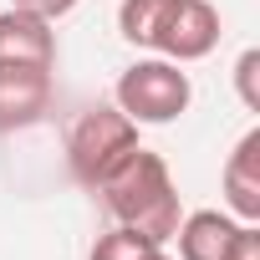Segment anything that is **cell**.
<instances>
[{
	"label": "cell",
	"mask_w": 260,
	"mask_h": 260,
	"mask_svg": "<svg viewBox=\"0 0 260 260\" xmlns=\"http://www.w3.org/2000/svg\"><path fill=\"white\" fill-rule=\"evenodd\" d=\"M133 148H138V122L117 102H97L77 112V122L67 127V169L82 189H97V179Z\"/></svg>",
	"instance_id": "obj_2"
},
{
	"label": "cell",
	"mask_w": 260,
	"mask_h": 260,
	"mask_svg": "<svg viewBox=\"0 0 260 260\" xmlns=\"http://www.w3.org/2000/svg\"><path fill=\"white\" fill-rule=\"evenodd\" d=\"M240 224L245 219H235L224 209H194V214H184L179 230H174L179 260H224L230 245H235V235H240Z\"/></svg>",
	"instance_id": "obj_8"
},
{
	"label": "cell",
	"mask_w": 260,
	"mask_h": 260,
	"mask_svg": "<svg viewBox=\"0 0 260 260\" xmlns=\"http://www.w3.org/2000/svg\"><path fill=\"white\" fill-rule=\"evenodd\" d=\"M92 194L102 199V209H107L117 224L138 230V235H148V240H158V245H169L174 230H179V219H184V204H179V189H174L169 164H164L153 148H143V143H138L133 153H122V158L97 179Z\"/></svg>",
	"instance_id": "obj_1"
},
{
	"label": "cell",
	"mask_w": 260,
	"mask_h": 260,
	"mask_svg": "<svg viewBox=\"0 0 260 260\" xmlns=\"http://www.w3.org/2000/svg\"><path fill=\"white\" fill-rule=\"evenodd\" d=\"M87 260H174V255H164V245L148 240V235H138V230L112 224L107 235H97V245H92Z\"/></svg>",
	"instance_id": "obj_9"
},
{
	"label": "cell",
	"mask_w": 260,
	"mask_h": 260,
	"mask_svg": "<svg viewBox=\"0 0 260 260\" xmlns=\"http://www.w3.org/2000/svg\"><path fill=\"white\" fill-rule=\"evenodd\" d=\"M224 260H260V224H240V235H235Z\"/></svg>",
	"instance_id": "obj_12"
},
{
	"label": "cell",
	"mask_w": 260,
	"mask_h": 260,
	"mask_svg": "<svg viewBox=\"0 0 260 260\" xmlns=\"http://www.w3.org/2000/svg\"><path fill=\"white\" fill-rule=\"evenodd\" d=\"M189 97H194V82H189V72H179V61H169V56H143V61H133V67L117 77V87H112V102L133 117L138 127H143V122H148V127L174 122V117L189 107Z\"/></svg>",
	"instance_id": "obj_3"
},
{
	"label": "cell",
	"mask_w": 260,
	"mask_h": 260,
	"mask_svg": "<svg viewBox=\"0 0 260 260\" xmlns=\"http://www.w3.org/2000/svg\"><path fill=\"white\" fill-rule=\"evenodd\" d=\"M11 6L36 11V16H46V21H61V16H72V11H77V0H11Z\"/></svg>",
	"instance_id": "obj_13"
},
{
	"label": "cell",
	"mask_w": 260,
	"mask_h": 260,
	"mask_svg": "<svg viewBox=\"0 0 260 260\" xmlns=\"http://www.w3.org/2000/svg\"><path fill=\"white\" fill-rule=\"evenodd\" d=\"M235 87H240V102H245L250 112H260V51H255V46L235 61Z\"/></svg>",
	"instance_id": "obj_11"
},
{
	"label": "cell",
	"mask_w": 260,
	"mask_h": 260,
	"mask_svg": "<svg viewBox=\"0 0 260 260\" xmlns=\"http://www.w3.org/2000/svg\"><path fill=\"white\" fill-rule=\"evenodd\" d=\"M219 46V11L209 0H174L164 11V26L153 36V51L169 61H204Z\"/></svg>",
	"instance_id": "obj_4"
},
{
	"label": "cell",
	"mask_w": 260,
	"mask_h": 260,
	"mask_svg": "<svg viewBox=\"0 0 260 260\" xmlns=\"http://www.w3.org/2000/svg\"><path fill=\"white\" fill-rule=\"evenodd\" d=\"M169 6H174V0H122V6H117V31H122V41L153 51V36H158Z\"/></svg>",
	"instance_id": "obj_10"
},
{
	"label": "cell",
	"mask_w": 260,
	"mask_h": 260,
	"mask_svg": "<svg viewBox=\"0 0 260 260\" xmlns=\"http://www.w3.org/2000/svg\"><path fill=\"white\" fill-rule=\"evenodd\" d=\"M51 107V72L46 67H0V133L41 122Z\"/></svg>",
	"instance_id": "obj_6"
},
{
	"label": "cell",
	"mask_w": 260,
	"mask_h": 260,
	"mask_svg": "<svg viewBox=\"0 0 260 260\" xmlns=\"http://www.w3.org/2000/svg\"><path fill=\"white\" fill-rule=\"evenodd\" d=\"M224 204L235 219L245 224H260V127H250V133L235 143V153L224 158Z\"/></svg>",
	"instance_id": "obj_7"
},
{
	"label": "cell",
	"mask_w": 260,
	"mask_h": 260,
	"mask_svg": "<svg viewBox=\"0 0 260 260\" xmlns=\"http://www.w3.org/2000/svg\"><path fill=\"white\" fill-rule=\"evenodd\" d=\"M0 67H56V31L36 11H0Z\"/></svg>",
	"instance_id": "obj_5"
}]
</instances>
